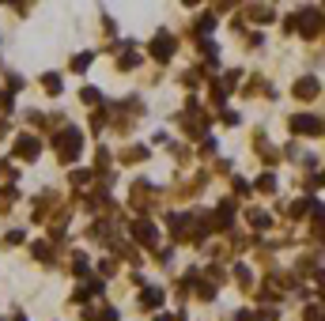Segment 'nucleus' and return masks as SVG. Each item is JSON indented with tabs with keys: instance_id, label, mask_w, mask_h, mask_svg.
<instances>
[{
	"instance_id": "f257e3e1",
	"label": "nucleus",
	"mask_w": 325,
	"mask_h": 321,
	"mask_svg": "<svg viewBox=\"0 0 325 321\" xmlns=\"http://www.w3.org/2000/svg\"><path fill=\"white\" fill-rule=\"evenodd\" d=\"M151 53H155L159 60H166L170 57V38H155V49H151Z\"/></svg>"
}]
</instances>
